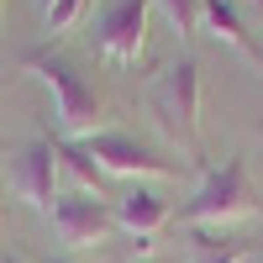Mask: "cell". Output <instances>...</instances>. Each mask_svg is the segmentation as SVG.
I'll return each instance as SVG.
<instances>
[{"mask_svg": "<svg viewBox=\"0 0 263 263\" xmlns=\"http://www.w3.org/2000/svg\"><path fill=\"white\" fill-rule=\"evenodd\" d=\"M84 147H90V158L105 168V174H121V179H163V174H174L168 158H158L147 142H137L132 132H95V137H84Z\"/></svg>", "mask_w": 263, "mask_h": 263, "instance_id": "8992f818", "label": "cell"}, {"mask_svg": "<svg viewBox=\"0 0 263 263\" xmlns=\"http://www.w3.org/2000/svg\"><path fill=\"white\" fill-rule=\"evenodd\" d=\"M258 263H263V258H258Z\"/></svg>", "mask_w": 263, "mask_h": 263, "instance_id": "e0dca14e", "label": "cell"}, {"mask_svg": "<svg viewBox=\"0 0 263 263\" xmlns=\"http://www.w3.org/2000/svg\"><path fill=\"white\" fill-rule=\"evenodd\" d=\"M48 221H53V232H58L63 248H100L105 237L116 232V211L105 205L100 195L74 190V195H58V200H53Z\"/></svg>", "mask_w": 263, "mask_h": 263, "instance_id": "277c9868", "label": "cell"}, {"mask_svg": "<svg viewBox=\"0 0 263 263\" xmlns=\"http://www.w3.org/2000/svg\"><path fill=\"white\" fill-rule=\"evenodd\" d=\"M42 263H69V258H42Z\"/></svg>", "mask_w": 263, "mask_h": 263, "instance_id": "4fadbf2b", "label": "cell"}, {"mask_svg": "<svg viewBox=\"0 0 263 263\" xmlns=\"http://www.w3.org/2000/svg\"><path fill=\"white\" fill-rule=\"evenodd\" d=\"M168 221H174V211H168V200H163L158 190H147V184H126V190L116 195V227H126L132 237H137L142 253L153 248V232L168 227Z\"/></svg>", "mask_w": 263, "mask_h": 263, "instance_id": "ba28073f", "label": "cell"}, {"mask_svg": "<svg viewBox=\"0 0 263 263\" xmlns=\"http://www.w3.org/2000/svg\"><path fill=\"white\" fill-rule=\"evenodd\" d=\"M253 11H258V16H263V0H253Z\"/></svg>", "mask_w": 263, "mask_h": 263, "instance_id": "5bb4252c", "label": "cell"}, {"mask_svg": "<svg viewBox=\"0 0 263 263\" xmlns=\"http://www.w3.org/2000/svg\"><path fill=\"white\" fill-rule=\"evenodd\" d=\"M248 248L221 232H195V263H242Z\"/></svg>", "mask_w": 263, "mask_h": 263, "instance_id": "30bf717a", "label": "cell"}, {"mask_svg": "<svg viewBox=\"0 0 263 263\" xmlns=\"http://www.w3.org/2000/svg\"><path fill=\"white\" fill-rule=\"evenodd\" d=\"M258 205V190H253V174H248V158L232 153L221 168H205L200 190L179 205V221L184 227H227L237 216H248Z\"/></svg>", "mask_w": 263, "mask_h": 263, "instance_id": "7a4b0ae2", "label": "cell"}, {"mask_svg": "<svg viewBox=\"0 0 263 263\" xmlns=\"http://www.w3.org/2000/svg\"><path fill=\"white\" fill-rule=\"evenodd\" d=\"M153 111H158L163 132L174 142H184V153L195 163H205V142H200V63L179 58L174 69H163V79L153 84Z\"/></svg>", "mask_w": 263, "mask_h": 263, "instance_id": "3957f363", "label": "cell"}, {"mask_svg": "<svg viewBox=\"0 0 263 263\" xmlns=\"http://www.w3.org/2000/svg\"><path fill=\"white\" fill-rule=\"evenodd\" d=\"M258 58H263V53H258Z\"/></svg>", "mask_w": 263, "mask_h": 263, "instance_id": "ac0fdd59", "label": "cell"}, {"mask_svg": "<svg viewBox=\"0 0 263 263\" xmlns=\"http://www.w3.org/2000/svg\"><path fill=\"white\" fill-rule=\"evenodd\" d=\"M200 27L216 37V42H227V48H253V37L242 27V11L232 6V0H200Z\"/></svg>", "mask_w": 263, "mask_h": 263, "instance_id": "9c48e42d", "label": "cell"}, {"mask_svg": "<svg viewBox=\"0 0 263 263\" xmlns=\"http://www.w3.org/2000/svg\"><path fill=\"white\" fill-rule=\"evenodd\" d=\"M48 6H53V0H42V11H48Z\"/></svg>", "mask_w": 263, "mask_h": 263, "instance_id": "2e32d148", "label": "cell"}, {"mask_svg": "<svg viewBox=\"0 0 263 263\" xmlns=\"http://www.w3.org/2000/svg\"><path fill=\"white\" fill-rule=\"evenodd\" d=\"M53 153H58V158H63V163H69V168L79 174V179H84V190L95 184V195H100V184H105V168L90 158V147H84V142H63V137H53Z\"/></svg>", "mask_w": 263, "mask_h": 263, "instance_id": "8fae6325", "label": "cell"}, {"mask_svg": "<svg viewBox=\"0 0 263 263\" xmlns=\"http://www.w3.org/2000/svg\"><path fill=\"white\" fill-rule=\"evenodd\" d=\"M0 263H21V258H0Z\"/></svg>", "mask_w": 263, "mask_h": 263, "instance_id": "9a60e30c", "label": "cell"}, {"mask_svg": "<svg viewBox=\"0 0 263 263\" xmlns=\"http://www.w3.org/2000/svg\"><path fill=\"white\" fill-rule=\"evenodd\" d=\"M21 69L37 74L53 90V121H58L63 142H84V137L100 132V111H105V105L95 95V84L84 79L69 58H58L53 48H32V53H21Z\"/></svg>", "mask_w": 263, "mask_h": 263, "instance_id": "6da1fadb", "label": "cell"}, {"mask_svg": "<svg viewBox=\"0 0 263 263\" xmlns=\"http://www.w3.org/2000/svg\"><path fill=\"white\" fill-rule=\"evenodd\" d=\"M158 6H163V11H168V21H174V37L200 32V0H158Z\"/></svg>", "mask_w": 263, "mask_h": 263, "instance_id": "7c38bea8", "label": "cell"}, {"mask_svg": "<svg viewBox=\"0 0 263 263\" xmlns=\"http://www.w3.org/2000/svg\"><path fill=\"white\" fill-rule=\"evenodd\" d=\"M147 16H153V0H111L95 21V42H100V58L126 69V63L142 58V42H147Z\"/></svg>", "mask_w": 263, "mask_h": 263, "instance_id": "5b68a950", "label": "cell"}, {"mask_svg": "<svg viewBox=\"0 0 263 263\" xmlns=\"http://www.w3.org/2000/svg\"><path fill=\"white\" fill-rule=\"evenodd\" d=\"M11 190H16L32 211H42V216L53 211V200H58V153H53V137H37L32 147L16 153V163H11Z\"/></svg>", "mask_w": 263, "mask_h": 263, "instance_id": "52a82bcc", "label": "cell"}]
</instances>
